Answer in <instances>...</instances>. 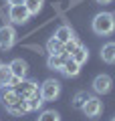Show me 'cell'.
<instances>
[{
	"label": "cell",
	"instance_id": "14",
	"mask_svg": "<svg viewBox=\"0 0 115 121\" xmlns=\"http://www.w3.org/2000/svg\"><path fill=\"white\" fill-rule=\"evenodd\" d=\"M47 52L49 55H67V52H65V44L61 43L59 39H55V36H51V39L47 40Z\"/></svg>",
	"mask_w": 115,
	"mask_h": 121
},
{
	"label": "cell",
	"instance_id": "15",
	"mask_svg": "<svg viewBox=\"0 0 115 121\" xmlns=\"http://www.w3.org/2000/svg\"><path fill=\"white\" fill-rule=\"evenodd\" d=\"M67 56H69V55H49L47 67H49L51 71H61V67H63V63H65Z\"/></svg>",
	"mask_w": 115,
	"mask_h": 121
},
{
	"label": "cell",
	"instance_id": "24",
	"mask_svg": "<svg viewBox=\"0 0 115 121\" xmlns=\"http://www.w3.org/2000/svg\"><path fill=\"white\" fill-rule=\"evenodd\" d=\"M111 121H115V117H113V119H111Z\"/></svg>",
	"mask_w": 115,
	"mask_h": 121
},
{
	"label": "cell",
	"instance_id": "10",
	"mask_svg": "<svg viewBox=\"0 0 115 121\" xmlns=\"http://www.w3.org/2000/svg\"><path fill=\"white\" fill-rule=\"evenodd\" d=\"M8 65H10L12 75H14V77H18V79H24L26 73H28V63H26L24 59H14V60H10Z\"/></svg>",
	"mask_w": 115,
	"mask_h": 121
},
{
	"label": "cell",
	"instance_id": "5",
	"mask_svg": "<svg viewBox=\"0 0 115 121\" xmlns=\"http://www.w3.org/2000/svg\"><path fill=\"white\" fill-rule=\"evenodd\" d=\"M81 111H83V115L89 117V119H97L103 113V101L99 99L97 95H91L89 99L85 101V105L81 107Z\"/></svg>",
	"mask_w": 115,
	"mask_h": 121
},
{
	"label": "cell",
	"instance_id": "20",
	"mask_svg": "<svg viewBox=\"0 0 115 121\" xmlns=\"http://www.w3.org/2000/svg\"><path fill=\"white\" fill-rule=\"evenodd\" d=\"M43 4L44 0H24V6L28 8L30 16H38V12L43 10Z\"/></svg>",
	"mask_w": 115,
	"mask_h": 121
},
{
	"label": "cell",
	"instance_id": "21",
	"mask_svg": "<svg viewBox=\"0 0 115 121\" xmlns=\"http://www.w3.org/2000/svg\"><path fill=\"white\" fill-rule=\"evenodd\" d=\"M77 44H79V40H77V36L73 40H69V43H65V52H67V55H71L73 51H75V47Z\"/></svg>",
	"mask_w": 115,
	"mask_h": 121
},
{
	"label": "cell",
	"instance_id": "16",
	"mask_svg": "<svg viewBox=\"0 0 115 121\" xmlns=\"http://www.w3.org/2000/svg\"><path fill=\"white\" fill-rule=\"evenodd\" d=\"M26 107H28V113L30 111H38V109H43V105H44V99L40 97V93L38 95H32V97H26Z\"/></svg>",
	"mask_w": 115,
	"mask_h": 121
},
{
	"label": "cell",
	"instance_id": "13",
	"mask_svg": "<svg viewBox=\"0 0 115 121\" xmlns=\"http://www.w3.org/2000/svg\"><path fill=\"white\" fill-rule=\"evenodd\" d=\"M69 56H71L73 60H77L79 65H85L87 60H89V48H87L85 44H81V43H79V44L75 47V51H73Z\"/></svg>",
	"mask_w": 115,
	"mask_h": 121
},
{
	"label": "cell",
	"instance_id": "1",
	"mask_svg": "<svg viewBox=\"0 0 115 121\" xmlns=\"http://www.w3.org/2000/svg\"><path fill=\"white\" fill-rule=\"evenodd\" d=\"M0 101L6 107V111L12 113V115H24V113H28L26 101L20 97V93L14 87H2V91H0Z\"/></svg>",
	"mask_w": 115,
	"mask_h": 121
},
{
	"label": "cell",
	"instance_id": "22",
	"mask_svg": "<svg viewBox=\"0 0 115 121\" xmlns=\"http://www.w3.org/2000/svg\"><path fill=\"white\" fill-rule=\"evenodd\" d=\"M6 4H20V2H24V0H4Z\"/></svg>",
	"mask_w": 115,
	"mask_h": 121
},
{
	"label": "cell",
	"instance_id": "3",
	"mask_svg": "<svg viewBox=\"0 0 115 121\" xmlns=\"http://www.w3.org/2000/svg\"><path fill=\"white\" fill-rule=\"evenodd\" d=\"M8 20L12 22V24H26V22L30 20V12L24 6V2L8 6Z\"/></svg>",
	"mask_w": 115,
	"mask_h": 121
},
{
	"label": "cell",
	"instance_id": "17",
	"mask_svg": "<svg viewBox=\"0 0 115 121\" xmlns=\"http://www.w3.org/2000/svg\"><path fill=\"white\" fill-rule=\"evenodd\" d=\"M12 71H10V65L6 63H0V87H8L10 79H12Z\"/></svg>",
	"mask_w": 115,
	"mask_h": 121
},
{
	"label": "cell",
	"instance_id": "19",
	"mask_svg": "<svg viewBox=\"0 0 115 121\" xmlns=\"http://www.w3.org/2000/svg\"><path fill=\"white\" fill-rule=\"evenodd\" d=\"M89 93L87 91H77L75 95H73V101H71V105H73V109H81L83 105H85V101L89 99Z\"/></svg>",
	"mask_w": 115,
	"mask_h": 121
},
{
	"label": "cell",
	"instance_id": "7",
	"mask_svg": "<svg viewBox=\"0 0 115 121\" xmlns=\"http://www.w3.org/2000/svg\"><path fill=\"white\" fill-rule=\"evenodd\" d=\"M91 85H93V91L97 95H107V93H111V89H113V79L103 73V75H97Z\"/></svg>",
	"mask_w": 115,
	"mask_h": 121
},
{
	"label": "cell",
	"instance_id": "18",
	"mask_svg": "<svg viewBox=\"0 0 115 121\" xmlns=\"http://www.w3.org/2000/svg\"><path fill=\"white\" fill-rule=\"evenodd\" d=\"M36 121H61V113L55 111V109H43L38 113Z\"/></svg>",
	"mask_w": 115,
	"mask_h": 121
},
{
	"label": "cell",
	"instance_id": "6",
	"mask_svg": "<svg viewBox=\"0 0 115 121\" xmlns=\"http://www.w3.org/2000/svg\"><path fill=\"white\" fill-rule=\"evenodd\" d=\"M16 43V28L12 24L0 26V48L2 51H10Z\"/></svg>",
	"mask_w": 115,
	"mask_h": 121
},
{
	"label": "cell",
	"instance_id": "4",
	"mask_svg": "<svg viewBox=\"0 0 115 121\" xmlns=\"http://www.w3.org/2000/svg\"><path fill=\"white\" fill-rule=\"evenodd\" d=\"M59 95H61V83L57 81V79H47V81H43V85H40V97L44 99V103L59 99Z\"/></svg>",
	"mask_w": 115,
	"mask_h": 121
},
{
	"label": "cell",
	"instance_id": "9",
	"mask_svg": "<svg viewBox=\"0 0 115 121\" xmlns=\"http://www.w3.org/2000/svg\"><path fill=\"white\" fill-rule=\"evenodd\" d=\"M81 67H83V65H79L77 60H73L71 56H67L59 73L63 75V77H67V79H73V77H77V75L81 73Z\"/></svg>",
	"mask_w": 115,
	"mask_h": 121
},
{
	"label": "cell",
	"instance_id": "2",
	"mask_svg": "<svg viewBox=\"0 0 115 121\" xmlns=\"http://www.w3.org/2000/svg\"><path fill=\"white\" fill-rule=\"evenodd\" d=\"M91 28H93V32L99 35V36L113 35V30H115V16L111 12H99V14H95L93 20H91Z\"/></svg>",
	"mask_w": 115,
	"mask_h": 121
},
{
	"label": "cell",
	"instance_id": "23",
	"mask_svg": "<svg viewBox=\"0 0 115 121\" xmlns=\"http://www.w3.org/2000/svg\"><path fill=\"white\" fill-rule=\"evenodd\" d=\"M97 4H109V2H113V0H95Z\"/></svg>",
	"mask_w": 115,
	"mask_h": 121
},
{
	"label": "cell",
	"instance_id": "12",
	"mask_svg": "<svg viewBox=\"0 0 115 121\" xmlns=\"http://www.w3.org/2000/svg\"><path fill=\"white\" fill-rule=\"evenodd\" d=\"M53 36H55V39H59L61 43L65 44V43H69V40L75 39V30H73L69 24H61L59 28L55 30V35H53Z\"/></svg>",
	"mask_w": 115,
	"mask_h": 121
},
{
	"label": "cell",
	"instance_id": "11",
	"mask_svg": "<svg viewBox=\"0 0 115 121\" xmlns=\"http://www.w3.org/2000/svg\"><path fill=\"white\" fill-rule=\"evenodd\" d=\"M101 60L107 65H115V43L109 40L101 47Z\"/></svg>",
	"mask_w": 115,
	"mask_h": 121
},
{
	"label": "cell",
	"instance_id": "8",
	"mask_svg": "<svg viewBox=\"0 0 115 121\" xmlns=\"http://www.w3.org/2000/svg\"><path fill=\"white\" fill-rule=\"evenodd\" d=\"M16 91L20 93L22 99H26V97L38 95V93H40V87H38V83H36V81H32V79H22L20 85L16 87Z\"/></svg>",
	"mask_w": 115,
	"mask_h": 121
}]
</instances>
